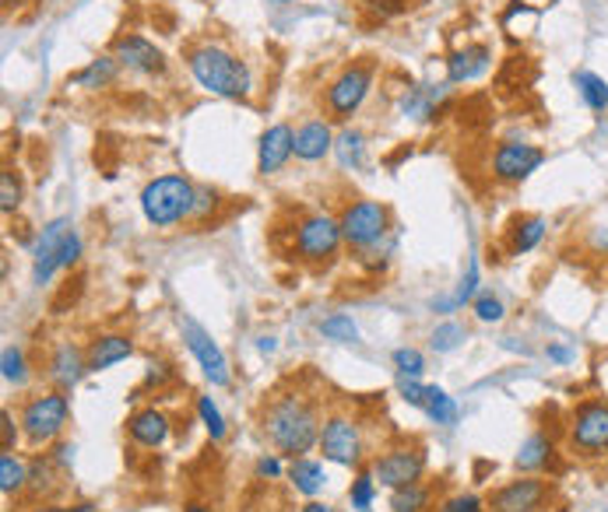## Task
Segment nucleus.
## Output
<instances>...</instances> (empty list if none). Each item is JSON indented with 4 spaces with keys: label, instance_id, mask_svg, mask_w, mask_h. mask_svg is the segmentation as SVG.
Wrapping results in <instances>:
<instances>
[{
    "label": "nucleus",
    "instance_id": "37998d69",
    "mask_svg": "<svg viewBox=\"0 0 608 512\" xmlns=\"http://www.w3.org/2000/svg\"><path fill=\"white\" fill-rule=\"evenodd\" d=\"M440 512H485V502L479 495H454L440 505Z\"/></svg>",
    "mask_w": 608,
    "mask_h": 512
},
{
    "label": "nucleus",
    "instance_id": "a878e982",
    "mask_svg": "<svg viewBox=\"0 0 608 512\" xmlns=\"http://www.w3.org/2000/svg\"><path fill=\"white\" fill-rule=\"evenodd\" d=\"M25 485H28V463L18 453L4 449V453H0V495L11 499V495H22Z\"/></svg>",
    "mask_w": 608,
    "mask_h": 512
},
{
    "label": "nucleus",
    "instance_id": "423d86ee",
    "mask_svg": "<svg viewBox=\"0 0 608 512\" xmlns=\"http://www.w3.org/2000/svg\"><path fill=\"white\" fill-rule=\"evenodd\" d=\"M570 449L581 457H605L608 453V404L584 400L570 411L567 421Z\"/></svg>",
    "mask_w": 608,
    "mask_h": 512
},
{
    "label": "nucleus",
    "instance_id": "412c9836",
    "mask_svg": "<svg viewBox=\"0 0 608 512\" xmlns=\"http://www.w3.org/2000/svg\"><path fill=\"white\" fill-rule=\"evenodd\" d=\"M489 56H493V53H489V47H482V42H471V47L451 53V60H447V78L454 85L474 81L489 67Z\"/></svg>",
    "mask_w": 608,
    "mask_h": 512
},
{
    "label": "nucleus",
    "instance_id": "4c0bfd02",
    "mask_svg": "<svg viewBox=\"0 0 608 512\" xmlns=\"http://www.w3.org/2000/svg\"><path fill=\"white\" fill-rule=\"evenodd\" d=\"M474 316H479L482 323H499L503 316H507V306H503V298L496 295H479L474 298Z\"/></svg>",
    "mask_w": 608,
    "mask_h": 512
},
{
    "label": "nucleus",
    "instance_id": "49530a36",
    "mask_svg": "<svg viewBox=\"0 0 608 512\" xmlns=\"http://www.w3.org/2000/svg\"><path fill=\"white\" fill-rule=\"evenodd\" d=\"M169 380V366H166V361H152V366H148V386H162V383H166Z\"/></svg>",
    "mask_w": 608,
    "mask_h": 512
},
{
    "label": "nucleus",
    "instance_id": "8fccbe9b",
    "mask_svg": "<svg viewBox=\"0 0 608 512\" xmlns=\"http://www.w3.org/2000/svg\"><path fill=\"white\" fill-rule=\"evenodd\" d=\"M366 4L373 8V11H383V14H391V11H397V8H402V0H366Z\"/></svg>",
    "mask_w": 608,
    "mask_h": 512
},
{
    "label": "nucleus",
    "instance_id": "c85d7f7f",
    "mask_svg": "<svg viewBox=\"0 0 608 512\" xmlns=\"http://www.w3.org/2000/svg\"><path fill=\"white\" fill-rule=\"evenodd\" d=\"M334 155L341 162V169H359L363 158H366V144H363V133L359 130H341L334 138Z\"/></svg>",
    "mask_w": 608,
    "mask_h": 512
},
{
    "label": "nucleus",
    "instance_id": "f257e3e1",
    "mask_svg": "<svg viewBox=\"0 0 608 512\" xmlns=\"http://www.w3.org/2000/svg\"><path fill=\"white\" fill-rule=\"evenodd\" d=\"M320 408L314 397L289 389V394H275L268 408L261 414V432L268 435V443L292 460L306 457L309 449L320 446Z\"/></svg>",
    "mask_w": 608,
    "mask_h": 512
},
{
    "label": "nucleus",
    "instance_id": "6ab92c4d",
    "mask_svg": "<svg viewBox=\"0 0 608 512\" xmlns=\"http://www.w3.org/2000/svg\"><path fill=\"white\" fill-rule=\"evenodd\" d=\"M334 148V133L324 119H309L295 130V158L303 162H320Z\"/></svg>",
    "mask_w": 608,
    "mask_h": 512
},
{
    "label": "nucleus",
    "instance_id": "7c9ffc66",
    "mask_svg": "<svg viewBox=\"0 0 608 512\" xmlns=\"http://www.w3.org/2000/svg\"><path fill=\"white\" fill-rule=\"evenodd\" d=\"M429 502H433V491H429L422 481H419V485H408V488L391 491V509L394 512H426Z\"/></svg>",
    "mask_w": 608,
    "mask_h": 512
},
{
    "label": "nucleus",
    "instance_id": "dca6fc26",
    "mask_svg": "<svg viewBox=\"0 0 608 512\" xmlns=\"http://www.w3.org/2000/svg\"><path fill=\"white\" fill-rule=\"evenodd\" d=\"M295 155V133L289 124H275L261 133V144H257V172L261 176H271L278 172L281 165Z\"/></svg>",
    "mask_w": 608,
    "mask_h": 512
},
{
    "label": "nucleus",
    "instance_id": "ddd939ff",
    "mask_svg": "<svg viewBox=\"0 0 608 512\" xmlns=\"http://www.w3.org/2000/svg\"><path fill=\"white\" fill-rule=\"evenodd\" d=\"M545 165V152L539 144H517V141H507L496 148L493 155V176L499 183H524L531 172H539Z\"/></svg>",
    "mask_w": 608,
    "mask_h": 512
},
{
    "label": "nucleus",
    "instance_id": "864d4df0",
    "mask_svg": "<svg viewBox=\"0 0 608 512\" xmlns=\"http://www.w3.org/2000/svg\"><path fill=\"white\" fill-rule=\"evenodd\" d=\"M257 348H261V355H271V351L278 348V341H275V337H261Z\"/></svg>",
    "mask_w": 608,
    "mask_h": 512
},
{
    "label": "nucleus",
    "instance_id": "09e8293b",
    "mask_svg": "<svg viewBox=\"0 0 608 512\" xmlns=\"http://www.w3.org/2000/svg\"><path fill=\"white\" fill-rule=\"evenodd\" d=\"M0 432H4V449H11V446H14V439H18V428H14V418H11V411L0 414Z\"/></svg>",
    "mask_w": 608,
    "mask_h": 512
},
{
    "label": "nucleus",
    "instance_id": "b1692460",
    "mask_svg": "<svg viewBox=\"0 0 608 512\" xmlns=\"http://www.w3.org/2000/svg\"><path fill=\"white\" fill-rule=\"evenodd\" d=\"M56 466L64 471V463L56 460V457L53 460L50 457H39V460L28 463V485H25L28 499H33V502L50 499V495L56 491Z\"/></svg>",
    "mask_w": 608,
    "mask_h": 512
},
{
    "label": "nucleus",
    "instance_id": "2eb2a0df",
    "mask_svg": "<svg viewBox=\"0 0 608 512\" xmlns=\"http://www.w3.org/2000/svg\"><path fill=\"white\" fill-rule=\"evenodd\" d=\"M116 64L135 71V74H148V78H155V74H166V56L155 47V42H148L144 36H121L113 47Z\"/></svg>",
    "mask_w": 608,
    "mask_h": 512
},
{
    "label": "nucleus",
    "instance_id": "ea45409f",
    "mask_svg": "<svg viewBox=\"0 0 608 512\" xmlns=\"http://www.w3.org/2000/svg\"><path fill=\"white\" fill-rule=\"evenodd\" d=\"M391 361H394V369L402 375H422V369H426L422 351H415V348H397Z\"/></svg>",
    "mask_w": 608,
    "mask_h": 512
},
{
    "label": "nucleus",
    "instance_id": "4d7b16f0",
    "mask_svg": "<svg viewBox=\"0 0 608 512\" xmlns=\"http://www.w3.org/2000/svg\"><path fill=\"white\" fill-rule=\"evenodd\" d=\"M275 4H289V0H275Z\"/></svg>",
    "mask_w": 608,
    "mask_h": 512
},
{
    "label": "nucleus",
    "instance_id": "0eeeda50",
    "mask_svg": "<svg viewBox=\"0 0 608 512\" xmlns=\"http://www.w3.org/2000/svg\"><path fill=\"white\" fill-rule=\"evenodd\" d=\"M548 505H553V485L542 474L517 477L485 499V512H545Z\"/></svg>",
    "mask_w": 608,
    "mask_h": 512
},
{
    "label": "nucleus",
    "instance_id": "a211bd4d",
    "mask_svg": "<svg viewBox=\"0 0 608 512\" xmlns=\"http://www.w3.org/2000/svg\"><path fill=\"white\" fill-rule=\"evenodd\" d=\"M130 355H135V344H130V337L124 334H102L92 341V348H88V372H106L113 366H121V361H127Z\"/></svg>",
    "mask_w": 608,
    "mask_h": 512
},
{
    "label": "nucleus",
    "instance_id": "cd10ccee",
    "mask_svg": "<svg viewBox=\"0 0 608 512\" xmlns=\"http://www.w3.org/2000/svg\"><path fill=\"white\" fill-rule=\"evenodd\" d=\"M422 411L429 414V421H436V425H454L457 421V404L443 386H426Z\"/></svg>",
    "mask_w": 608,
    "mask_h": 512
},
{
    "label": "nucleus",
    "instance_id": "c756f323",
    "mask_svg": "<svg viewBox=\"0 0 608 512\" xmlns=\"http://www.w3.org/2000/svg\"><path fill=\"white\" fill-rule=\"evenodd\" d=\"M116 56H99V60H92V64H88L85 71H78L74 74V85H81V88H102V85H110L113 78H116Z\"/></svg>",
    "mask_w": 608,
    "mask_h": 512
},
{
    "label": "nucleus",
    "instance_id": "3c124183",
    "mask_svg": "<svg viewBox=\"0 0 608 512\" xmlns=\"http://www.w3.org/2000/svg\"><path fill=\"white\" fill-rule=\"evenodd\" d=\"M303 512H334L328 502H317V499H309L306 505H303Z\"/></svg>",
    "mask_w": 608,
    "mask_h": 512
},
{
    "label": "nucleus",
    "instance_id": "2f4dec72",
    "mask_svg": "<svg viewBox=\"0 0 608 512\" xmlns=\"http://www.w3.org/2000/svg\"><path fill=\"white\" fill-rule=\"evenodd\" d=\"M349 499H352V509H359V512H369L377 502V477L373 471H359L352 481V488H349Z\"/></svg>",
    "mask_w": 608,
    "mask_h": 512
},
{
    "label": "nucleus",
    "instance_id": "a19ab883",
    "mask_svg": "<svg viewBox=\"0 0 608 512\" xmlns=\"http://www.w3.org/2000/svg\"><path fill=\"white\" fill-rule=\"evenodd\" d=\"M22 204V187H18V179H14V172H4L0 176V210L4 215H11L14 207Z\"/></svg>",
    "mask_w": 608,
    "mask_h": 512
},
{
    "label": "nucleus",
    "instance_id": "4468645a",
    "mask_svg": "<svg viewBox=\"0 0 608 512\" xmlns=\"http://www.w3.org/2000/svg\"><path fill=\"white\" fill-rule=\"evenodd\" d=\"M67 235H71V218H56L42 229L39 243L33 249V284H47L56 270H61Z\"/></svg>",
    "mask_w": 608,
    "mask_h": 512
},
{
    "label": "nucleus",
    "instance_id": "6e6d98bb",
    "mask_svg": "<svg viewBox=\"0 0 608 512\" xmlns=\"http://www.w3.org/2000/svg\"><path fill=\"white\" fill-rule=\"evenodd\" d=\"M33 512H64V505H47V509H33Z\"/></svg>",
    "mask_w": 608,
    "mask_h": 512
},
{
    "label": "nucleus",
    "instance_id": "f3484780",
    "mask_svg": "<svg viewBox=\"0 0 608 512\" xmlns=\"http://www.w3.org/2000/svg\"><path fill=\"white\" fill-rule=\"evenodd\" d=\"M127 435L144 449H159L169 439V418L162 411H155V408L135 411L127 418Z\"/></svg>",
    "mask_w": 608,
    "mask_h": 512
},
{
    "label": "nucleus",
    "instance_id": "aec40b11",
    "mask_svg": "<svg viewBox=\"0 0 608 512\" xmlns=\"http://www.w3.org/2000/svg\"><path fill=\"white\" fill-rule=\"evenodd\" d=\"M553 460H556L553 439H548V435H542V432H535V435H528V439L521 443V453H517L514 466L521 474H542V471H548V466H553Z\"/></svg>",
    "mask_w": 608,
    "mask_h": 512
},
{
    "label": "nucleus",
    "instance_id": "473e14b6",
    "mask_svg": "<svg viewBox=\"0 0 608 512\" xmlns=\"http://www.w3.org/2000/svg\"><path fill=\"white\" fill-rule=\"evenodd\" d=\"M0 375H4V383L22 386L28 380V369H25V351L18 344H8L4 355H0Z\"/></svg>",
    "mask_w": 608,
    "mask_h": 512
},
{
    "label": "nucleus",
    "instance_id": "f704fd0d",
    "mask_svg": "<svg viewBox=\"0 0 608 512\" xmlns=\"http://www.w3.org/2000/svg\"><path fill=\"white\" fill-rule=\"evenodd\" d=\"M443 95H447V88H440V92H422V88H411V92L402 99V110H405L408 116L426 119L429 113H433V102H440Z\"/></svg>",
    "mask_w": 608,
    "mask_h": 512
},
{
    "label": "nucleus",
    "instance_id": "4be33fe9",
    "mask_svg": "<svg viewBox=\"0 0 608 512\" xmlns=\"http://www.w3.org/2000/svg\"><path fill=\"white\" fill-rule=\"evenodd\" d=\"M85 372H88V358H81L78 348L61 344V348L53 351V358H50V380L61 386V389L78 386V380H81Z\"/></svg>",
    "mask_w": 608,
    "mask_h": 512
},
{
    "label": "nucleus",
    "instance_id": "de8ad7c7",
    "mask_svg": "<svg viewBox=\"0 0 608 512\" xmlns=\"http://www.w3.org/2000/svg\"><path fill=\"white\" fill-rule=\"evenodd\" d=\"M545 355L553 358L556 366H570V361L577 358V355H573V348H567V344H548V348H545Z\"/></svg>",
    "mask_w": 608,
    "mask_h": 512
},
{
    "label": "nucleus",
    "instance_id": "5fc2aeb1",
    "mask_svg": "<svg viewBox=\"0 0 608 512\" xmlns=\"http://www.w3.org/2000/svg\"><path fill=\"white\" fill-rule=\"evenodd\" d=\"M183 512H207V505H201V502H190V505H187Z\"/></svg>",
    "mask_w": 608,
    "mask_h": 512
},
{
    "label": "nucleus",
    "instance_id": "c03bdc74",
    "mask_svg": "<svg viewBox=\"0 0 608 512\" xmlns=\"http://www.w3.org/2000/svg\"><path fill=\"white\" fill-rule=\"evenodd\" d=\"M281 474H286V466H281L278 457H261V460H257V477H264V481H278Z\"/></svg>",
    "mask_w": 608,
    "mask_h": 512
},
{
    "label": "nucleus",
    "instance_id": "9d476101",
    "mask_svg": "<svg viewBox=\"0 0 608 512\" xmlns=\"http://www.w3.org/2000/svg\"><path fill=\"white\" fill-rule=\"evenodd\" d=\"M426 474V453L422 446H394V449H383V453L373 460V477L377 485L383 488H408V485H419Z\"/></svg>",
    "mask_w": 608,
    "mask_h": 512
},
{
    "label": "nucleus",
    "instance_id": "72a5a7b5",
    "mask_svg": "<svg viewBox=\"0 0 608 512\" xmlns=\"http://www.w3.org/2000/svg\"><path fill=\"white\" fill-rule=\"evenodd\" d=\"M320 334L328 341H338V344H352L359 341V327L352 323V316H328V320H320Z\"/></svg>",
    "mask_w": 608,
    "mask_h": 512
},
{
    "label": "nucleus",
    "instance_id": "79ce46f5",
    "mask_svg": "<svg viewBox=\"0 0 608 512\" xmlns=\"http://www.w3.org/2000/svg\"><path fill=\"white\" fill-rule=\"evenodd\" d=\"M461 341H465V330L457 327V323H443V327L433 330V348L436 351H454Z\"/></svg>",
    "mask_w": 608,
    "mask_h": 512
},
{
    "label": "nucleus",
    "instance_id": "1a4fd4ad",
    "mask_svg": "<svg viewBox=\"0 0 608 512\" xmlns=\"http://www.w3.org/2000/svg\"><path fill=\"white\" fill-rule=\"evenodd\" d=\"M345 235H341V221L331 215H309L295 225V253L306 264H328L341 249Z\"/></svg>",
    "mask_w": 608,
    "mask_h": 512
},
{
    "label": "nucleus",
    "instance_id": "393cba45",
    "mask_svg": "<svg viewBox=\"0 0 608 512\" xmlns=\"http://www.w3.org/2000/svg\"><path fill=\"white\" fill-rule=\"evenodd\" d=\"M545 218H539V215H528V218H517L514 225H510V253L514 256H521V253H531L535 249L542 239H545Z\"/></svg>",
    "mask_w": 608,
    "mask_h": 512
},
{
    "label": "nucleus",
    "instance_id": "c9c22d12",
    "mask_svg": "<svg viewBox=\"0 0 608 512\" xmlns=\"http://www.w3.org/2000/svg\"><path fill=\"white\" fill-rule=\"evenodd\" d=\"M474 289H479V260H468V270H465L461 284H457L454 298L451 303H443L440 309H461L465 303H474Z\"/></svg>",
    "mask_w": 608,
    "mask_h": 512
},
{
    "label": "nucleus",
    "instance_id": "5701e85b",
    "mask_svg": "<svg viewBox=\"0 0 608 512\" xmlns=\"http://www.w3.org/2000/svg\"><path fill=\"white\" fill-rule=\"evenodd\" d=\"M286 477H289V485H292L295 491L306 495V499H317V495L324 491V485H328V471H324V463L306 460V457L292 460L289 471H286Z\"/></svg>",
    "mask_w": 608,
    "mask_h": 512
},
{
    "label": "nucleus",
    "instance_id": "f8f14e48",
    "mask_svg": "<svg viewBox=\"0 0 608 512\" xmlns=\"http://www.w3.org/2000/svg\"><path fill=\"white\" fill-rule=\"evenodd\" d=\"M369 88H373V67H369V64L345 67V71H341L338 78L328 85V110H331V116L349 119V116L366 102Z\"/></svg>",
    "mask_w": 608,
    "mask_h": 512
},
{
    "label": "nucleus",
    "instance_id": "bb28decb",
    "mask_svg": "<svg viewBox=\"0 0 608 512\" xmlns=\"http://www.w3.org/2000/svg\"><path fill=\"white\" fill-rule=\"evenodd\" d=\"M573 85H577V92H581L587 110H595V113L608 110V81L601 78V74H595V71H577L573 74Z\"/></svg>",
    "mask_w": 608,
    "mask_h": 512
},
{
    "label": "nucleus",
    "instance_id": "7ed1b4c3",
    "mask_svg": "<svg viewBox=\"0 0 608 512\" xmlns=\"http://www.w3.org/2000/svg\"><path fill=\"white\" fill-rule=\"evenodd\" d=\"M198 187L183 176H159L141 190V215L155 229H173L194 215Z\"/></svg>",
    "mask_w": 608,
    "mask_h": 512
},
{
    "label": "nucleus",
    "instance_id": "58836bf2",
    "mask_svg": "<svg viewBox=\"0 0 608 512\" xmlns=\"http://www.w3.org/2000/svg\"><path fill=\"white\" fill-rule=\"evenodd\" d=\"M397 394H402V400L411 404V408H422V404H426V386L419 383V375H402V372H397Z\"/></svg>",
    "mask_w": 608,
    "mask_h": 512
},
{
    "label": "nucleus",
    "instance_id": "a18cd8bd",
    "mask_svg": "<svg viewBox=\"0 0 608 512\" xmlns=\"http://www.w3.org/2000/svg\"><path fill=\"white\" fill-rule=\"evenodd\" d=\"M215 204H218V193H215V190H198V197H194V215H190V218H204L207 210H215Z\"/></svg>",
    "mask_w": 608,
    "mask_h": 512
},
{
    "label": "nucleus",
    "instance_id": "6e6552de",
    "mask_svg": "<svg viewBox=\"0 0 608 512\" xmlns=\"http://www.w3.org/2000/svg\"><path fill=\"white\" fill-rule=\"evenodd\" d=\"M320 453L338 466H359L366 453V439L359 421L349 414H331L320 428Z\"/></svg>",
    "mask_w": 608,
    "mask_h": 512
},
{
    "label": "nucleus",
    "instance_id": "39448f33",
    "mask_svg": "<svg viewBox=\"0 0 608 512\" xmlns=\"http://www.w3.org/2000/svg\"><path fill=\"white\" fill-rule=\"evenodd\" d=\"M341 235H345V243L352 249H373L380 246V239L388 235L391 229V210L383 207L380 201H355L341 210Z\"/></svg>",
    "mask_w": 608,
    "mask_h": 512
},
{
    "label": "nucleus",
    "instance_id": "20e7f679",
    "mask_svg": "<svg viewBox=\"0 0 608 512\" xmlns=\"http://www.w3.org/2000/svg\"><path fill=\"white\" fill-rule=\"evenodd\" d=\"M71 404L64 397V389H53V394H39L22 408V432L33 446H50L61 439V432L67 428Z\"/></svg>",
    "mask_w": 608,
    "mask_h": 512
},
{
    "label": "nucleus",
    "instance_id": "9b49d317",
    "mask_svg": "<svg viewBox=\"0 0 608 512\" xmlns=\"http://www.w3.org/2000/svg\"><path fill=\"white\" fill-rule=\"evenodd\" d=\"M180 334H183V341H187L190 355L198 358L204 380L212 383V386H229V383H232V372H229L226 351L218 348L215 337L207 334V330H204L198 320H190V316H180Z\"/></svg>",
    "mask_w": 608,
    "mask_h": 512
},
{
    "label": "nucleus",
    "instance_id": "e433bc0d",
    "mask_svg": "<svg viewBox=\"0 0 608 512\" xmlns=\"http://www.w3.org/2000/svg\"><path fill=\"white\" fill-rule=\"evenodd\" d=\"M198 414H201L204 428H207V435H212L215 443L226 439V421H221V411L212 404V397H198Z\"/></svg>",
    "mask_w": 608,
    "mask_h": 512
},
{
    "label": "nucleus",
    "instance_id": "f03ea898",
    "mask_svg": "<svg viewBox=\"0 0 608 512\" xmlns=\"http://www.w3.org/2000/svg\"><path fill=\"white\" fill-rule=\"evenodd\" d=\"M187 67L204 92L221 99H246L250 88H254V78H250V67L243 60L232 56L226 47H215V42H201V47L190 50Z\"/></svg>",
    "mask_w": 608,
    "mask_h": 512
},
{
    "label": "nucleus",
    "instance_id": "603ef678",
    "mask_svg": "<svg viewBox=\"0 0 608 512\" xmlns=\"http://www.w3.org/2000/svg\"><path fill=\"white\" fill-rule=\"evenodd\" d=\"M64 512H102L96 502H78V505H67Z\"/></svg>",
    "mask_w": 608,
    "mask_h": 512
}]
</instances>
